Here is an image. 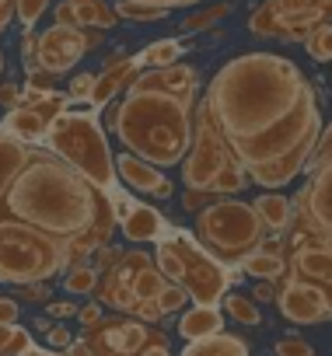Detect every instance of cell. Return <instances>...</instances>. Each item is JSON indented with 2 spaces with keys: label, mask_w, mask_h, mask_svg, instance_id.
<instances>
[{
  "label": "cell",
  "mask_w": 332,
  "mask_h": 356,
  "mask_svg": "<svg viewBox=\"0 0 332 356\" xmlns=\"http://www.w3.org/2000/svg\"><path fill=\"white\" fill-rule=\"evenodd\" d=\"M164 286H168V280L157 273V266L147 252H119V259L105 273H98L95 297H98V304H109L119 314L136 318V311L147 300H154Z\"/></svg>",
  "instance_id": "9c48e42d"
},
{
  "label": "cell",
  "mask_w": 332,
  "mask_h": 356,
  "mask_svg": "<svg viewBox=\"0 0 332 356\" xmlns=\"http://www.w3.org/2000/svg\"><path fill=\"white\" fill-rule=\"evenodd\" d=\"M217 332H224V311L221 307H189L179 318V335L189 339V342L217 335Z\"/></svg>",
  "instance_id": "44dd1931"
},
{
  "label": "cell",
  "mask_w": 332,
  "mask_h": 356,
  "mask_svg": "<svg viewBox=\"0 0 332 356\" xmlns=\"http://www.w3.org/2000/svg\"><path fill=\"white\" fill-rule=\"evenodd\" d=\"M248 342L242 335H231V332H217V335H207V339H196L189 342L179 356H248Z\"/></svg>",
  "instance_id": "7402d4cb"
},
{
  "label": "cell",
  "mask_w": 332,
  "mask_h": 356,
  "mask_svg": "<svg viewBox=\"0 0 332 356\" xmlns=\"http://www.w3.org/2000/svg\"><path fill=\"white\" fill-rule=\"evenodd\" d=\"M46 314L56 318V321H63V318H74L77 314V304H70V300H49L46 304Z\"/></svg>",
  "instance_id": "b9f144b4"
},
{
  "label": "cell",
  "mask_w": 332,
  "mask_h": 356,
  "mask_svg": "<svg viewBox=\"0 0 332 356\" xmlns=\"http://www.w3.org/2000/svg\"><path fill=\"white\" fill-rule=\"evenodd\" d=\"M84 342L95 356H140L147 346L164 342V332L126 314H102V321L84 328Z\"/></svg>",
  "instance_id": "8fae6325"
},
{
  "label": "cell",
  "mask_w": 332,
  "mask_h": 356,
  "mask_svg": "<svg viewBox=\"0 0 332 356\" xmlns=\"http://www.w3.org/2000/svg\"><path fill=\"white\" fill-rule=\"evenodd\" d=\"M15 300H29V304H49V283H29V286H18V297Z\"/></svg>",
  "instance_id": "74e56055"
},
{
  "label": "cell",
  "mask_w": 332,
  "mask_h": 356,
  "mask_svg": "<svg viewBox=\"0 0 332 356\" xmlns=\"http://www.w3.org/2000/svg\"><path fill=\"white\" fill-rule=\"evenodd\" d=\"M46 150L56 154L81 178H88L109 200L116 193H122L119 178H116V157L109 150V140H105L95 112H74V108L63 112L46 133Z\"/></svg>",
  "instance_id": "277c9868"
},
{
  "label": "cell",
  "mask_w": 332,
  "mask_h": 356,
  "mask_svg": "<svg viewBox=\"0 0 332 356\" xmlns=\"http://www.w3.org/2000/svg\"><path fill=\"white\" fill-rule=\"evenodd\" d=\"M154 304H157V311H161V318L164 314H175V311H182L186 304H189V297H186V290L182 286H175V283H168L157 297H154Z\"/></svg>",
  "instance_id": "836d02e7"
},
{
  "label": "cell",
  "mask_w": 332,
  "mask_h": 356,
  "mask_svg": "<svg viewBox=\"0 0 332 356\" xmlns=\"http://www.w3.org/2000/svg\"><path fill=\"white\" fill-rule=\"evenodd\" d=\"M29 154H32L29 143H18L8 133H0V203H4V196H8L11 182L18 178V171L25 168Z\"/></svg>",
  "instance_id": "603a6c76"
},
{
  "label": "cell",
  "mask_w": 332,
  "mask_h": 356,
  "mask_svg": "<svg viewBox=\"0 0 332 356\" xmlns=\"http://www.w3.org/2000/svg\"><path fill=\"white\" fill-rule=\"evenodd\" d=\"M154 266L168 283L182 286L196 307H221V300L228 297V286L238 280L231 269H224L217 259H210L189 231L164 234L157 241Z\"/></svg>",
  "instance_id": "5b68a950"
},
{
  "label": "cell",
  "mask_w": 332,
  "mask_h": 356,
  "mask_svg": "<svg viewBox=\"0 0 332 356\" xmlns=\"http://www.w3.org/2000/svg\"><path fill=\"white\" fill-rule=\"evenodd\" d=\"M32 346L29 328L22 325H0V356H22Z\"/></svg>",
  "instance_id": "f1b7e54d"
},
{
  "label": "cell",
  "mask_w": 332,
  "mask_h": 356,
  "mask_svg": "<svg viewBox=\"0 0 332 356\" xmlns=\"http://www.w3.org/2000/svg\"><path fill=\"white\" fill-rule=\"evenodd\" d=\"M193 4H200V0H179V8H193Z\"/></svg>",
  "instance_id": "816d5d0a"
},
{
  "label": "cell",
  "mask_w": 332,
  "mask_h": 356,
  "mask_svg": "<svg viewBox=\"0 0 332 356\" xmlns=\"http://www.w3.org/2000/svg\"><path fill=\"white\" fill-rule=\"evenodd\" d=\"M136 74H140V63H136L133 56H122V53L109 56V60H105V70H102V74H95V88H91L88 105H91L95 112H98V108H105V105H112V102H116V95H119V91H126V88L136 81Z\"/></svg>",
  "instance_id": "ac0fdd59"
},
{
  "label": "cell",
  "mask_w": 332,
  "mask_h": 356,
  "mask_svg": "<svg viewBox=\"0 0 332 356\" xmlns=\"http://www.w3.org/2000/svg\"><path fill=\"white\" fill-rule=\"evenodd\" d=\"M0 213L63 241L67 269L84 266L95 252L109 248V238L116 231L112 200L46 147H32L25 168L0 203Z\"/></svg>",
  "instance_id": "7a4b0ae2"
},
{
  "label": "cell",
  "mask_w": 332,
  "mask_h": 356,
  "mask_svg": "<svg viewBox=\"0 0 332 356\" xmlns=\"http://www.w3.org/2000/svg\"><path fill=\"white\" fill-rule=\"evenodd\" d=\"M200 248L217 259L224 269H238L242 259H248L252 252H259L266 245V227L259 220V213L252 210V203L242 200H217L210 207H203L196 213V234Z\"/></svg>",
  "instance_id": "52a82bcc"
},
{
  "label": "cell",
  "mask_w": 332,
  "mask_h": 356,
  "mask_svg": "<svg viewBox=\"0 0 332 356\" xmlns=\"http://www.w3.org/2000/svg\"><path fill=\"white\" fill-rule=\"evenodd\" d=\"M210 203H217V196L214 193H193V189H186L182 193V207L189 210V213H200L203 207H210Z\"/></svg>",
  "instance_id": "f35d334b"
},
{
  "label": "cell",
  "mask_w": 332,
  "mask_h": 356,
  "mask_svg": "<svg viewBox=\"0 0 332 356\" xmlns=\"http://www.w3.org/2000/svg\"><path fill=\"white\" fill-rule=\"evenodd\" d=\"M53 18H56V25H63V29H77V18H74V11H70L67 4H56Z\"/></svg>",
  "instance_id": "f6af8a7d"
},
{
  "label": "cell",
  "mask_w": 332,
  "mask_h": 356,
  "mask_svg": "<svg viewBox=\"0 0 332 356\" xmlns=\"http://www.w3.org/2000/svg\"><path fill=\"white\" fill-rule=\"evenodd\" d=\"M332 22V8L315 4V0H266L252 11L248 32L259 39H283V42H304L318 25Z\"/></svg>",
  "instance_id": "30bf717a"
},
{
  "label": "cell",
  "mask_w": 332,
  "mask_h": 356,
  "mask_svg": "<svg viewBox=\"0 0 332 356\" xmlns=\"http://www.w3.org/2000/svg\"><path fill=\"white\" fill-rule=\"evenodd\" d=\"M273 304H276V311H280L287 321H294V325H318V321H329V318H332L325 297H322L315 286H308V283H301V280H290V276H283V280L276 283Z\"/></svg>",
  "instance_id": "2e32d148"
},
{
  "label": "cell",
  "mask_w": 332,
  "mask_h": 356,
  "mask_svg": "<svg viewBox=\"0 0 332 356\" xmlns=\"http://www.w3.org/2000/svg\"><path fill=\"white\" fill-rule=\"evenodd\" d=\"M203 102L248 182L283 189L304 171L322 133V108L294 60L276 53L235 56L214 74Z\"/></svg>",
  "instance_id": "6da1fadb"
},
{
  "label": "cell",
  "mask_w": 332,
  "mask_h": 356,
  "mask_svg": "<svg viewBox=\"0 0 332 356\" xmlns=\"http://www.w3.org/2000/svg\"><path fill=\"white\" fill-rule=\"evenodd\" d=\"M140 356H172V353H168V342H154V346H147Z\"/></svg>",
  "instance_id": "f907efd6"
},
{
  "label": "cell",
  "mask_w": 332,
  "mask_h": 356,
  "mask_svg": "<svg viewBox=\"0 0 332 356\" xmlns=\"http://www.w3.org/2000/svg\"><path fill=\"white\" fill-rule=\"evenodd\" d=\"M102 314H105V311H102V304H84V307H77V318H81V325H84V328H91L95 321H102Z\"/></svg>",
  "instance_id": "ee69618b"
},
{
  "label": "cell",
  "mask_w": 332,
  "mask_h": 356,
  "mask_svg": "<svg viewBox=\"0 0 332 356\" xmlns=\"http://www.w3.org/2000/svg\"><path fill=\"white\" fill-rule=\"evenodd\" d=\"M304 49H308L311 60L329 63V60H332V25H318V29L304 39Z\"/></svg>",
  "instance_id": "1f68e13d"
},
{
  "label": "cell",
  "mask_w": 332,
  "mask_h": 356,
  "mask_svg": "<svg viewBox=\"0 0 332 356\" xmlns=\"http://www.w3.org/2000/svg\"><path fill=\"white\" fill-rule=\"evenodd\" d=\"M283 241H287V252H283L287 255V276L315 286L332 311V241L297 234L294 227L283 231Z\"/></svg>",
  "instance_id": "4fadbf2b"
},
{
  "label": "cell",
  "mask_w": 332,
  "mask_h": 356,
  "mask_svg": "<svg viewBox=\"0 0 332 356\" xmlns=\"http://www.w3.org/2000/svg\"><path fill=\"white\" fill-rule=\"evenodd\" d=\"M0 74H4V53H0Z\"/></svg>",
  "instance_id": "db71d44e"
},
{
  "label": "cell",
  "mask_w": 332,
  "mask_h": 356,
  "mask_svg": "<svg viewBox=\"0 0 332 356\" xmlns=\"http://www.w3.org/2000/svg\"><path fill=\"white\" fill-rule=\"evenodd\" d=\"M273 353H276V356H315L311 342H304L301 335H287V339H280V342L273 346Z\"/></svg>",
  "instance_id": "d590c367"
},
{
  "label": "cell",
  "mask_w": 332,
  "mask_h": 356,
  "mask_svg": "<svg viewBox=\"0 0 332 356\" xmlns=\"http://www.w3.org/2000/svg\"><path fill=\"white\" fill-rule=\"evenodd\" d=\"M63 356H95V353L88 349V342H84V339H74V342L63 349Z\"/></svg>",
  "instance_id": "7dc6e473"
},
{
  "label": "cell",
  "mask_w": 332,
  "mask_h": 356,
  "mask_svg": "<svg viewBox=\"0 0 332 356\" xmlns=\"http://www.w3.org/2000/svg\"><path fill=\"white\" fill-rule=\"evenodd\" d=\"M18 300L8 297V293H0V325H18Z\"/></svg>",
  "instance_id": "60d3db41"
},
{
  "label": "cell",
  "mask_w": 332,
  "mask_h": 356,
  "mask_svg": "<svg viewBox=\"0 0 332 356\" xmlns=\"http://www.w3.org/2000/svg\"><path fill=\"white\" fill-rule=\"evenodd\" d=\"M196 105L200 91H172L161 84L157 70H143L126 88L122 102L105 105V126L116 133L126 154L164 171L182 164L193 143Z\"/></svg>",
  "instance_id": "3957f363"
},
{
  "label": "cell",
  "mask_w": 332,
  "mask_h": 356,
  "mask_svg": "<svg viewBox=\"0 0 332 356\" xmlns=\"http://www.w3.org/2000/svg\"><path fill=\"white\" fill-rule=\"evenodd\" d=\"M238 269L245 276L259 280V283H280L287 276V255L280 248H273V245H262L259 252H252L248 259H242Z\"/></svg>",
  "instance_id": "ffe728a7"
},
{
  "label": "cell",
  "mask_w": 332,
  "mask_h": 356,
  "mask_svg": "<svg viewBox=\"0 0 332 356\" xmlns=\"http://www.w3.org/2000/svg\"><path fill=\"white\" fill-rule=\"evenodd\" d=\"M179 56H182V42H175V39H157V42H150V46L136 56V63H140V70H161V67L179 63Z\"/></svg>",
  "instance_id": "484cf974"
},
{
  "label": "cell",
  "mask_w": 332,
  "mask_h": 356,
  "mask_svg": "<svg viewBox=\"0 0 332 356\" xmlns=\"http://www.w3.org/2000/svg\"><path fill=\"white\" fill-rule=\"evenodd\" d=\"M63 4L74 11L77 18V29H91V32H109L116 29V11L112 4H105V0H63Z\"/></svg>",
  "instance_id": "cb8c5ba5"
},
{
  "label": "cell",
  "mask_w": 332,
  "mask_h": 356,
  "mask_svg": "<svg viewBox=\"0 0 332 356\" xmlns=\"http://www.w3.org/2000/svg\"><path fill=\"white\" fill-rule=\"evenodd\" d=\"M116 18L119 22H161L168 18L172 11H161V8H143V4H129V0H116Z\"/></svg>",
  "instance_id": "4dcf8cb0"
},
{
  "label": "cell",
  "mask_w": 332,
  "mask_h": 356,
  "mask_svg": "<svg viewBox=\"0 0 332 356\" xmlns=\"http://www.w3.org/2000/svg\"><path fill=\"white\" fill-rule=\"evenodd\" d=\"M67 273V245L0 213V283L29 286Z\"/></svg>",
  "instance_id": "ba28073f"
},
{
  "label": "cell",
  "mask_w": 332,
  "mask_h": 356,
  "mask_svg": "<svg viewBox=\"0 0 332 356\" xmlns=\"http://www.w3.org/2000/svg\"><path fill=\"white\" fill-rule=\"evenodd\" d=\"M95 286H98V273L91 269V262H84V266H70V269L63 273V290H67V293H81V297H88V293H95Z\"/></svg>",
  "instance_id": "83f0119b"
},
{
  "label": "cell",
  "mask_w": 332,
  "mask_h": 356,
  "mask_svg": "<svg viewBox=\"0 0 332 356\" xmlns=\"http://www.w3.org/2000/svg\"><path fill=\"white\" fill-rule=\"evenodd\" d=\"M46 342H49V346H53L56 353H63V349H67V346L74 342V335H70V332L63 328V321H56V325H49V332H46Z\"/></svg>",
  "instance_id": "ab89813d"
},
{
  "label": "cell",
  "mask_w": 332,
  "mask_h": 356,
  "mask_svg": "<svg viewBox=\"0 0 332 356\" xmlns=\"http://www.w3.org/2000/svg\"><path fill=\"white\" fill-rule=\"evenodd\" d=\"M18 102H22V88L11 84V81H0V105H4V108H15Z\"/></svg>",
  "instance_id": "7bdbcfd3"
},
{
  "label": "cell",
  "mask_w": 332,
  "mask_h": 356,
  "mask_svg": "<svg viewBox=\"0 0 332 356\" xmlns=\"http://www.w3.org/2000/svg\"><path fill=\"white\" fill-rule=\"evenodd\" d=\"M46 8H49V0H15V18L25 29H35L39 18L46 15Z\"/></svg>",
  "instance_id": "e575fe53"
},
{
  "label": "cell",
  "mask_w": 332,
  "mask_h": 356,
  "mask_svg": "<svg viewBox=\"0 0 332 356\" xmlns=\"http://www.w3.org/2000/svg\"><path fill=\"white\" fill-rule=\"evenodd\" d=\"M231 15V4H214V8H207V11H196V15H189L186 22H182V29L186 32H207V29H214L221 18H228Z\"/></svg>",
  "instance_id": "d6a6232c"
},
{
  "label": "cell",
  "mask_w": 332,
  "mask_h": 356,
  "mask_svg": "<svg viewBox=\"0 0 332 356\" xmlns=\"http://www.w3.org/2000/svg\"><path fill=\"white\" fill-rule=\"evenodd\" d=\"M116 178L122 186H129L133 193H143V196H154V200H168L175 193L168 175L154 164H147V161H140V157H133V154L116 157Z\"/></svg>",
  "instance_id": "e0dca14e"
},
{
  "label": "cell",
  "mask_w": 332,
  "mask_h": 356,
  "mask_svg": "<svg viewBox=\"0 0 332 356\" xmlns=\"http://www.w3.org/2000/svg\"><path fill=\"white\" fill-rule=\"evenodd\" d=\"M63 112H70V98L60 95V91H49V95L39 98V102H22V105H15V108L4 115V122H0V133H8V136L18 140V143L39 147V143L46 140L49 126H53Z\"/></svg>",
  "instance_id": "9a60e30c"
},
{
  "label": "cell",
  "mask_w": 332,
  "mask_h": 356,
  "mask_svg": "<svg viewBox=\"0 0 332 356\" xmlns=\"http://www.w3.org/2000/svg\"><path fill=\"white\" fill-rule=\"evenodd\" d=\"M329 161H332V122L322 126V133H318V140H315V147H311V154H308V161H304V175H315V171L325 168Z\"/></svg>",
  "instance_id": "f546056e"
},
{
  "label": "cell",
  "mask_w": 332,
  "mask_h": 356,
  "mask_svg": "<svg viewBox=\"0 0 332 356\" xmlns=\"http://www.w3.org/2000/svg\"><path fill=\"white\" fill-rule=\"evenodd\" d=\"M252 210L259 213L266 234H283L287 224H290V200L280 196V193H266V196H259V200L252 203Z\"/></svg>",
  "instance_id": "d4e9b609"
},
{
  "label": "cell",
  "mask_w": 332,
  "mask_h": 356,
  "mask_svg": "<svg viewBox=\"0 0 332 356\" xmlns=\"http://www.w3.org/2000/svg\"><path fill=\"white\" fill-rule=\"evenodd\" d=\"M98 46H102V32L53 25L46 32H35V67L46 77H60V74L74 70Z\"/></svg>",
  "instance_id": "7c38bea8"
},
{
  "label": "cell",
  "mask_w": 332,
  "mask_h": 356,
  "mask_svg": "<svg viewBox=\"0 0 332 356\" xmlns=\"http://www.w3.org/2000/svg\"><path fill=\"white\" fill-rule=\"evenodd\" d=\"M315 4H325V8H332V0H315Z\"/></svg>",
  "instance_id": "f5cc1de1"
},
{
  "label": "cell",
  "mask_w": 332,
  "mask_h": 356,
  "mask_svg": "<svg viewBox=\"0 0 332 356\" xmlns=\"http://www.w3.org/2000/svg\"><path fill=\"white\" fill-rule=\"evenodd\" d=\"M91 88H95V74H77V77L70 81L67 98H70V102H88V98H91Z\"/></svg>",
  "instance_id": "8d00e7d4"
},
{
  "label": "cell",
  "mask_w": 332,
  "mask_h": 356,
  "mask_svg": "<svg viewBox=\"0 0 332 356\" xmlns=\"http://www.w3.org/2000/svg\"><path fill=\"white\" fill-rule=\"evenodd\" d=\"M287 227L318 241H332V161L318 168L315 175H308V186L297 193L290 207Z\"/></svg>",
  "instance_id": "5bb4252c"
},
{
  "label": "cell",
  "mask_w": 332,
  "mask_h": 356,
  "mask_svg": "<svg viewBox=\"0 0 332 356\" xmlns=\"http://www.w3.org/2000/svg\"><path fill=\"white\" fill-rule=\"evenodd\" d=\"M119 227H122L126 241H154V238H161V231H164V217H161L154 207L133 200L129 210L119 217Z\"/></svg>",
  "instance_id": "d6986e66"
},
{
  "label": "cell",
  "mask_w": 332,
  "mask_h": 356,
  "mask_svg": "<svg viewBox=\"0 0 332 356\" xmlns=\"http://www.w3.org/2000/svg\"><path fill=\"white\" fill-rule=\"evenodd\" d=\"M182 182L193 193H214L217 200H235L248 186V175L224 143L207 102L200 98L196 105V126H193V143L182 157Z\"/></svg>",
  "instance_id": "8992f818"
},
{
  "label": "cell",
  "mask_w": 332,
  "mask_h": 356,
  "mask_svg": "<svg viewBox=\"0 0 332 356\" xmlns=\"http://www.w3.org/2000/svg\"><path fill=\"white\" fill-rule=\"evenodd\" d=\"M15 18V0H0V32H4Z\"/></svg>",
  "instance_id": "bcb514c9"
},
{
  "label": "cell",
  "mask_w": 332,
  "mask_h": 356,
  "mask_svg": "<svg viewBox=\"0 0 332 356\" xmlns=\"http://www.w3.org/2000/svg\"><path fill=\"white\" fill-rule=\"evenodd\" d=\"M221 304H224V311H228L238 325H252V328L262 325V311H259V304H255L252 297H245V293H228Z\"/></svg>",
  "instance_id": "4316f807"
},
{
  "label": "cell",
  "mask_w": 332,
  "mask_h": 356,
  "mask_svg": "<svg viewBox=\"0 0 332 356\" xmlns=\"http://www.w3.org/2000/svg\"><path fill=\"white\" fill-rule=\"evenodd\" d=\"M276 297V283H259L255 286V300H273Z\"/></svg>",
  "instance_id": "681fc988"
},
{
  "label": "cell",
  "mask_w": 332,
  "mask_h": 356,
  "mask_svg": "<svg viewBox=\"0 0 332 356\" xmlns=\"http://www.w3.org/2000/svg\"><path fill=\"white\" fill-rule=\"evenodd\" d=\"M129 4H143V8H161V11H172V8H179V0H129Z\"/></svg>",
  "instance_id": "c3c4849f"
}]
</instances>
